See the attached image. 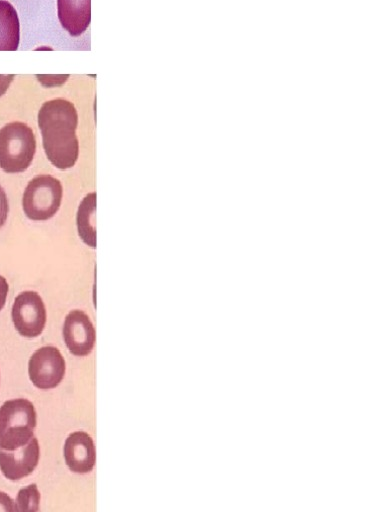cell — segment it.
<instances>
[{
    "label": "cell",
    "instance_id": "11",
    "mask_svg": "<svg viewBox=\"0 0 384 512\" xmlns=\"http://www.w3.org/2000/svg\"><path fill=\"white\" fill-rule=\"evenodd\" d=\"M20 40V25L15 8L0 0V51H15Z\"/></svg>",
    "mask_w": 384,
    "mask_h": 512
},
{
    "label": "cell",
    "instance_id": "1",
    "mask_svg": "<svg viewBox=\"0 0 384 512\" xmlns=\"http://www.w3.org/2000/svg\"><path fill=\"white\" fill-rule=\"evenodd\" d=\"M77 124L78 114L74 104L62 98L46 101L38 112L45 154L59 169L73 167L78 159Z\"/></svg>",
    "mask_w": 384,
    "mask_h": 512
},
{
    "label": "cell",
    "instance_id": "15",
    "mask_svg": "<svg viewBox=\"0 0 384 512\" xmlns=\"http://www.w3.org/2000/svg\"><path fill=\"white\" fill-rule=\"evenodd\" d=\"M0 511H16L14 501L4 492H0Z\"/></svg>",
    "mask_w": 384,
    "mask_h": 512
},
{
    "label": "cell",
    "instance_id": "8",
    "mask_svg": "<svg viewBox=\"0 0 384 512\" xmlns=\"http://www.w3.org/2000/svg\"><path fill=\"white\" fill-rule=\"evenodd\" d=\"M40 456L37 438L33 437L26 445L13 450L0 449V469L12 481L27 477L36 468Z\"/></svg>",
    "mask_w": 384,
    "mask_h": 512
},
{
    "label": "cell",
    "instance_id": "12",
    "mask_svg": "<svg viewBox=\"0 0 384 512\" xmlns=\"http://www.w3.org/2000/svg\"><path fill=\"white\" fill-rule=\"evenodd\" d=\"M96 193L87 194L81 201L77 213V227L81 239L88 246L96 247L95 231Z\"/></svg>",
    "mask_w": 384,
    "mask_h": 512
},
{
    "label": "cell",
    "instance_id": "3",
    "mask_svg": "<svg viewBox=\"0 0 384 512\" xmlns=\"http://www.w3.org/2000/svg\"><path fill=\"white\" fill-rule=\"evenodd\" d=\"M35 151V135L27 124L15 121L0 129V168L5 172H24L30 166Z\"/></svg>",
    "mask_w": 384,
    "mask_h": 512
},
{
    "label": "cell",
    "instance_id": "10",
    "mask_svg": "<svg viewBox=\"0 0 384 512\" xmlns=\"http://www.w3.org/2000/svg\"><path fill=\"white\" fill-rule=\"evenodd\" d=\"M57 13L62 27L79 36L90 24L91 0H57Z\"/></svg>",
    "mask_w": 384,
    "mask_h": 512
},
{
    "label": "cell",
    "instance_id": "13",
    "mask_svg": "<svg viewBox=\"0 0 384 512\" xmlns=\"http://www.w3.org/2000/svg\"><path fill=\"white\" fill-rule=\"evenodd\" d=\"M40 493L36 484H30L19 490L16 497V511L35 512L39 509Z\"/></svg>",
    "mask_w": 384,
    "mask_h": 512
},
{
    "label": "cell",
    "instance_id": "7",
    "mask_svg": "<svg viewBox=\"0 0 384 512\" xmlns=\"http://www.w3.org/2000/svg\"><path fill=\"white\" fill-rule=\"evenodd\" d=\"M63 338L73 355L90 354L95 344L96 332L88 315L81 310L70 311L64 320Z\"/></svg>",
    "mask_w": 384,
    "mask_h": 512
},
{
    "label": "cell",
    "instance_id": "2",
    "mask_svg": "<svg viewBox=\"0 0 384 512\" xmlns=\"http://www.w3.org/2000/svg\"><path fill=\"white\" fill-rule=\"evenodd\" d=\"M36 427V411L32 402L18 398L0 407V449L13 451L26 445Z\"/></svg>",
    "mask_w": 384,
    "mask_h": 512
},
{
    "label": "cell",
    "instance_id": "9",
    "mask_svg": "<svg viewBox=\"0 0 384 512\" xmlns=\"http://www.w3.org/2000/svg\"><path fill=\"white\" fill-rule=\"evenodd\" d=\"M63 452L65 462L72 472L85 474L95 465V445L86 432L75 431L69 434L65 440Z\"/></svg>",
    "mask_w": 384,
    "mask_h": 512
},
{
    "label": "cell",
    "instance_id": "14",
    "mask_svg": "<svg viewBox=\"0 0 384 512\" xmlns=\"http://www.w3.org/2000/svg\"><path fill=\"white\" fill-rule=\"evenodd\" d=\"M9 211L7 195L0 185V228L5 224Z\"/></svg>",
    "mask_w": 384,
    "mask_h": 512
},
{
    "label": "cell",
    "instance_id": "6",
    "mask_svg": "<svg viewBox=\"0 0 384 512\" xmlns=\"http://www.w3.org/2000/svg\"><path fill=\"white\" fill-rule=\"evenodd\" d=\"M28 373L35 387L45 390L55 388L64 377L65 360L56 347H41L30 357Z\"/></svg>",
    "mask_w": 384,
    "mask_h": 512
},
{
    "label": "cell",
    "instance_id": "4",
    "mask_svg": "<svg viewBox=\"0 0 384 512\" xmlns=\"http://www.w3.org/2000/svg\"><path fill=\"white\" fill-rule=\"evenodd\" d=\"M63 189L60 181L51 175H38L25 188L22 207L33 221H46L58 211Z\"/></svg>",
    "mask_w": 384,
    "mask_h": 512
},
{
    "label": "cell",
    "instance_id": "16",
    "mask_svg": "<svg viewBox=\"0 0 384 512\" xmlns=\"http://www.w3.org/2000/svg\"><path fill=\"white\" fill-rule=\"evenodd\" d=\"M9 286L6 279L0 275V311L3 309L7 294H8Z\"/></svg>",
    "mask_w": 384,
    "mask_h": 512
},
{
    "label": "cell",
    "instance_id": "5",
    "mask_svg": "<svg viewBox=\"0 0 384 512\" xmlns=\"http://www.w3.org/2000/svg\"><path fill=\"white\" fill-rule=\"evenodd\" d=\"M11 315L16 330L24 337L39 336L46 324V308L35 291H24L16 296Z\"/></svg>",
    "mask_w": 384,
    "mask_h": 512
}]
</instances>
